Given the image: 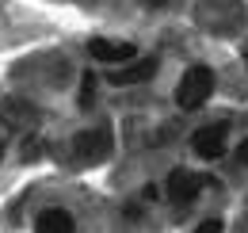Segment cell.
<instances>
[{"label": "cell", "mask_w": 248, "mask_h": 233, "mask_svg": "<svg viewBox=\"0 0 248 233\" xmlns=\"http://www.w3.org/2000/svg\"><path fill=\"white\" fill-rule=\"evenodd\" d=\"M199 187H206V180L202 176H195V172H184V168H176V172L168 176V199L172 203H191L195 195H199Z\"/></svg>", "instance_id": "obj_3"}, {"label": "cell", "mask_w": 248, "mask_h": 233, "mask_svg": "<svg viewBox=\"0 0 248 233\" xmlns=\"http://www.w3.org/2000/svg\"><path fill=\"white\" fill-rule=\"evenodd\" d=\"M92 96H95V77L84 73V81H80V107H92Z\"/></svg>", "instance_id": "obj_9"}, {"label": "cell", "mask_w": 248, "mask_h": 233, "mask_svg": "<svg viewBox=\"0 0 248 233\" xmlns=\"http://www.w3.org/2000/svg\"><path fill=\"white\" fill-rule=\"evenodd\" d=\"M0 118H8L16 130H27V126H34V111L23 103V100H4V103H0Z\"/></svg>", "instance_id": "obj_7"}, {"label": "cell", "mask_w": 248, "mask_h": 233, "mask_svg": "<svg viewBox=\"0 0 248 233\" xmlns=\"http://www.w3.org/2000/svg\"><path fill=\"white\" fill-rule=\"evenodd\" d=\"M237 157H241V161H245V165H248V138H245V142H241V149H237Z\"/></svg>", "instance_id": "obj_11"}, {"label": "cell", "mask_w": 248, "mask_h": 233, "mask_svg": "<svg viewBox=\"0 0 248 233\" xmlns=\"http://www.w3.org/2000/svg\"><path fill=\"white\" fill-rule=\"evenodd\" d=\"M210 92H214V69L210 65H191L176 84V103L184 111H195L210 100Z\"/></svg>", "instance_id": "obj_1"}, {"label": "cell", "mask_w": 248, "mask_h": 233, "mask_svg": "<svg viewBox=\"0 0 248 233\" xmlns=\"http://www.w3.org/2000/svg\"><path fill=\"white\" fill-rule=\"evenodd\" d=\"M111 146H115V138H111V130H107V126H92V130L77 134V142H73L77 157H80V161H88V165L103 161V157H111Z\"/></svg>", "instance_id": "obj_2"}, {"label": "cell", "mask_w": 248, "mask_h": 233, "mask_svg": "<svg viewBox=\"0 0 248 233\" xmlns=\"http://www.w3.org/2000/svg\"><path fill=\"white\" fill-rule=\"evenodd\" d=\"M34 233H73V218L65 210H42L34 218Z\"/></svg>", "instance_id": "obj_8"}, {"label": "cell", "mask_w": 248, "mask_h": 233, "mask_svg": "<svg viewBox=\"0 0 248 233\" xmlns=\"http://www.w3.org/2000/svg\"><path fill=\"white\" fill-rule=\"evenodd\" d=\"M195 233H221V222H217V218H210V222H202Z\"/></svg>", "instance_id": "obj_10"}, {"label": "cell", "mask_w": 248, "mask_h": 233, "mask_svg": "<svg viewBox=\"0 0 248 233\" xmlns=\"http://www.w3.org/2000/svg\"><path fill=\"white\" fill-rule=\"evenodd\" d=\"M245 61H248V46H245Z\"/></svg>", "instance_id": "obj_13"}, {"label": "cell", "mask_w": 248, "mask_h": 233, "mask_svg": "<svg viewBox=\"0 0 248 233\" xmlns=\"http://www.w3.org/2000/svg\"><path fill=\"white\" fill-rule=\"evenodd\" d=\"M88 54L99 61H130L134 58V46L130 42H107V38H92L88 42Z\"/></svg>", "instance_id": "obj_6"}, {"label": "cell", "mask_w": 248, "mask_h": 233, "mask_svg": "<svg viewBox=\"0 0 248 233\" xmlns=\"http://www.w3.org/2000/svg\"><path fill=\"white\" fill-rule=\"evenodd\" d=\"M153 73H156V61L153 58H141V61H134V65L111 69V73H107V81H111V84H141V81H149Z\"/></svg>", "instance_id": "obj_5"}, {"label": "cell", "mask_w": 248, "mask_h": 233, "mask_svg": "<svg viewBox=\"0 0 248 233\" xmlns=\"http://www.w3.org/2000/svg\"><path fill=\"white\" fill-rule=\"evenodd\" d=\"M225 130H229V126H221V122H217V126H202V130L191 138L195 153H199V157H206V161L221 157V153H225Z\"/></svg>", "instance_id": "obj_4"}, {"label": "cell", "mask_w": 248, "mask_h": 233, "mask_svg": "<svg viewBox=\"0 0 248 233\" xmlns=\"http://www.w3.org/2000/svg\"><path fill=\"white\" fill-rule=\"evenodd\" d=\"M145 4H153V8H160V4H168V0H145Z\"/></svg>", "instance_id": "obj_12"}]
</instances>
